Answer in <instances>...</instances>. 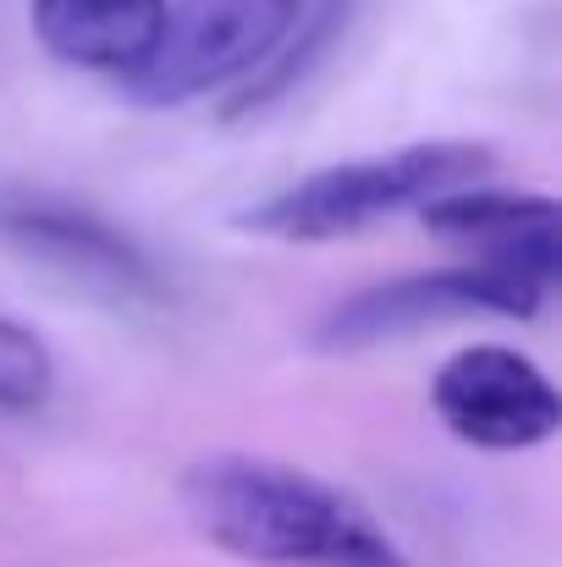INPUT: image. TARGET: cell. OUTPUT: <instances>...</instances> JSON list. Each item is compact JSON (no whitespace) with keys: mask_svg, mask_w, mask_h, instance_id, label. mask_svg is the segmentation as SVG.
Segmentation results:
<instances>
[{"mask_svg":"<svg viewBox=\"0 0 562 567\" xmlns=\"http://www.w3.org/2000/svg\"><path fill=\"white\" fill-rule=\"evenodd\" d=\"M183 513L215 551L259 567H408L397 540L343 485L248 457L215 452L183 474Z\"/></svg>","mask_w":562,"mask_h":567,"instance_id":"6da1fadb","label":"cell"},{"mask_svg":"<svg viewBox=\"0 0 562 567\" xmlns=\"http://www.w3.org/2000/svg\"><path fill=\"white\" fill-rule=\"evenodd\" d=\"M491 166H497V155L474 138H425V144H402L391 155L320 166V172L276 188L270 198L248 204L237 215V226L254 237H270V243H343V237H359L402 209L441 198V193L486 183Z\"/></svg>","mask_w":562,"mask_h":567,"instance_id":"7a4b0ae2","label":"cell"},{"mask_svg":"<svg viewBox=\"0 0 562 567\" xmlns=\"http://www.w3.org/2000/svg\"><path fill=\"white\" fill-rule=\"evenodd\" d=\"M552 287H558V237L491 248L469 265L408 270L343 298L320 320L315 348L365 353V348L430 331V326H452V320H535Z\"/></svg>","mask_w":562,"mask_h":567,"instance_id":"3957f363","label":"cell"},{"mask_svg":"<svg viewBox=\"0 0 562 567\" xmlns=\"http://www.w3.org/2000/svg\"><path fill=\"white\" fill-rule=\"evenodd\" d=\"M309 0H177L150 61L122 83L139 105H187L226 83H254L298 33Z\"/></svg>","mask_w":562,"mask_h":567,"instance_id":"277c9868","label":"cell"},{"mask_svg":"<svg viewBox=\"0 0 562 567\" xmlns=\"http://www.w3.org/2000/svg\"><path fill=\"white\" fill-rule=\"evenodd\" d=\"M0 243L17 259L39 265L44 276L111 309L166 303V276L144 254V243L122 231L116 220L94 215L89 204H72L55 193H0Z\"/></svg>","mask_w":562,"mask_h":567,"instance_id":"5b68a950","label":"cell"},{"mask_svg":"<svg viewBox=\"0 0 562 567\" xmlns=\"http://www.w3.org/2000/svg\"><path fill=\"white\" fill-rule=\"evenodd\" d=\"M430 408L474 452H535L562 430V391L552 375L502 342L452 353L430 380Z\"/></svg>","mask_w":562,"mask_h":567,"instance_id":"8992f818","label":"cell"},{"mask_svg":"<svg viewBox=\"0 0 562 567\" xmlns=\"http://www.w3.org/2000/svg\"><path fill=\"white\" fill-rule=\"evenodd\" d=\"M166 6L172 0H33V39L67 66L127 83L150 61Z\"/></svg>","mask_w":562,"mask_h":567,"instance_id":"52a82bcc","label":"cell"},{"mask_svg":"<svg viewBox=\"0 0 562 567\" xmlns=\"http://www.w3.org/2000/svg\"><path fill=\"white\" fill-rule=\"evenodd\" d=\"M425 220V231L452 237V243H480V254L491 248H513V243H535V237H558L562 209L546 193H513V188H452L430 204L413 209Z\"/></svg>","mask_w":562,"mask_h":567,"instance_id":"ba28073f","label":"cell"},{"mask_svg":"<svg viewBox=\"0 0 562 567\" xmlns=\"http://www.w3.org/2000/svg\"><path fill=\"white\" fill-rule=\"evenodd\" d=\"M50 391H55V353H50V342L33 326L0 315V419L39 413L50 402Z\"/></svg>","mask_w":562,"mask_h":567,"instance_id":"9c48e42d","label":"cell"}]
</instances>
